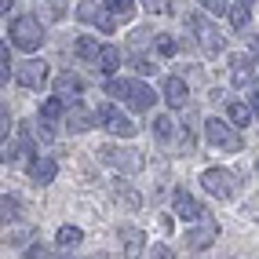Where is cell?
Instances as JSON below:
<instances>
[{
  "mask_svg": "<svg viewBox=\"0 0 259 259\" xmlns=\"http://www.w3.org/2000/svg\"><path fill=\"white\" fill-rule=\"evenodd\" d=\"M106 95H113V99H120V102H128V106L139 110V113L153 106V92L146 88L143 80H128V77H124V80H110V84H106Z\"/></svg>",
  "mask_w": 259,
  "mask_h": 259,
  "instance_id": "cell-1",
  "label": "cell"
},
{
  "mask_svg": "<svg viewBox=\"0 0 259 259\" xmlns=\"http://www.w3.org/2000/svg\"><path fill=\"white\" fill-rule=\"evenodd\" d=\"M8 37H11V44L19 51H37L44 44V26L37 22V15H19V19L11 22Z\"/></svg>",
  "mask_w": 259,
  "mask_h": 259,
  "instance_id": "cell-2",
  "label": "cell"
},
{
  "mask_svg": "<svg viewBox=\"0 0 259 259\" xmlns=\"http://www.w3.org/2000/svg\"><path fill=\"white\" fill-rule=\"evenodd\" d=\"M201 186L208 190V194L215 197V201H230V197H237V176L234 171H227V168H204L201 171Z\"/></svg>",
  "mask_w": 259,
  "mask_h": 259,
  "instance_id": "cell-3",
  "label": "cell"
},
{
  "mask_svg": "<svg viewBox=\"0 0 259 259\" xmlns=\"http://www.w3.org/2000/svg\"><path fill=\"white\" fill-rule=\"evenodd\" d=\"M99 161L110 164V168H117V171H128V176H135V171L143 168L139 150H132V146H102L99 150Z\"/></svg>",
  "mask_w": 259,
  "mask_h": 259,
  "instance_id": "cell-4",
  "label": "cell"
},
{
  "mask_svg": "<svg viewBox=\"0 0 259 259\" xmlns=\"http://www.w3.org/2000/svg\"><path fill=\"white\" fill-rule=\"evenodd\" d=\"M204 135H208V143H212V146L227 150V153H237V150H241V135L234 132V124H230V120L208 117V120H204Z\"/></svg>",
  "mask_w": 259,
  "mask_h": 259,
  "instance_id": "cell-5",
  "label": "cell"
},
{
  "mask_svg": "<svg viewBox=\"0 0 259 259\" xmlns=\"http://www.w3.org/2000/svg\"><path fill=\"white\" fill-rule=\"evenodd\" d=\"M95 117H99V124L106 128L110 135H117V139H132V135L139 132V124H132V120L120 113L117 106H110V102H102V106L95 110Z\"/></svg>",
  "mask_w": 259,
  "mask_h": 259,
  "instance_id": "cell-6",
  "label": "cell"
},
{
  "mask_svg": "<svg viewBox=\"0 0 259 259\" xmlns=\"http://www.w3.org/2000/svg\"><path fill=\"white\" fill-rule=\"evenodd\" d=\"M215 234H219V223L208 215V219H201V227H194V230H186V248H194V252H201V248H208L212 241H215Z\"/></svg>",
  "mask_w": 259,
  "mask_h": 259,
  "instance_id": "cell-7",
  "label": "cell"
},
{
  "mask_svg": "<svg viewBox=\"0 0 259 259\" xmlns=\"http://www.w3.org/2000/svg\"><path fill=\"white\" fill-rule=\"evenodd\" d=\"M171 208H176V215L186 219V223H194V219H208V215H204V204H201L197 197H190L186 190H176V194H171Z\"/></svg>",
  "mask_w": 259,
  "mask_h": 259,
  "instance_id": "cell-8",
  "label": "cell"
},
{
  "mask_svg": "<svg viewBox=\"0 0 259 259\" xmlns=\"http://www.w3.org/2000/svg\"><path fill=\"white\" fill-rule=\"evenodd\" d=\"M15 80H19L22 88H40V84L48 80V62H40V59L22 62L19 70H15Z\"/></svg>",
  "mask_w": 259,
  "mask_h": 259,
  "instance_id": "cell-9",
  "label": "cell"
},
{
  "mask_svg": "<svg viewBox=\"0 0 259 259\" xmlns=\"http://www.w3.org/2000/svg\"><path fill=\"white\" fill-rule=\"evenodd\" d=\"M77 19L84 22V26H95V29H102V33H113V15L106 11V8H95V4H80L77 8Z\"/></svg>",
  "mask_w": 259,
  "mask_h": 259,
  "instance_id": "cell-10",
  "label": "cell"
},
{
  "mask_svg": "<svg viewBox=\"0 0 259 259\" xmlns=\"http://www.w3.org/2000/svg\"><path fill=\"white\" fill-rule=\"evenodd\" d=\"M95 120H99L95 110H88L84 102H70V110H66V128L70 132H88Z\"/></svg>",
  "mask_w": 259,
  "mask_h": 259,
  "instance_id": "cell-11",
  "label": "cell"
},
{
  "mask_svg": "<svg viewBox=\"0 0 259 259\" xmlns=\"http://www.w3.org/2000/svg\"><path fill=\"white\" fill-rule=\"evenodd\" d=\"M190 26H194V33H197V44L208 51V55H219V51H223V37H219V33H215L208 22H204L201 15H197V19L190 22Z\"/></svg>",
  "mask_w": 259,
  "mask_h": 259,
  "instance_id": "cell-12",
  "label": "cell"
},
{
  "mask_svg": "<svg viewBox=\"0 0 259 259\" xmlns=\"http://www.w3.org/2000/svg\"><path fill=\"white\" fill-rule=\"evenodd\" d=\"M55 171H59L55 157H33V161H29V179L37 183V186H48V183H55Z\"/></svg>",
  "mask_w": 259,
  "mask_h": 259,
  "instance_id": "cell-13",
  "label": "cell"
},
{
  "mask_svg": "<svg viewBox=\"0 0 259 259\" xmlns=\"http://www.w3.org/2000/svg\"><path fill=\"white\" fill-rule=\"evenodd\" d=\"M186 99H190L186 80H183V77H168V80H164V102H168V106H176V110H183Z\"/></svg>",
  "mask_w": 259,
  "mask_h": 259,
  "instance_id": "cell-14",
  "label": "cell"
},
{
  "mask_svg": "<svg viewBox=\"0 0 259 259\" xmlns=\"http://www.w3.org/2000/svg\"><path fill=\"white\" fill-rule=\"evenodd\" d=\"M55 95L66 102V99H70V102H77V95H80V77L77 73H59L55 77Z\"/></svg>",
  "mask_w": 259,
  "mask_h": 259,
  "instance_id": "cell-15",
  "label": "cell"
},
{
  "mask_svg": "<svg viewBox=\"0 0 259 259\" xmlns=\"http://www.w3.org/2000/svg\"><path fill=\"white\" fill-rule=\"evenodd\" d=\"M99 73H106V77H113L117 70H120V48H113V44H106L102 48V55H99Z\"/></svg>",
  "mask_w": 259,
  "mask_h": 259,
  "instance_id": "cell-16",
  "label": "cell"
},
{
  "mask_svg": "<svg viewBox=\"0 0 259 259\" xmlns=\"http://www.w3.org/2000/svg\"><path fill=\"white\" fill-rule=\"evenodd\" d=\"M227 117H230L234 128H245V124H252V106H245L241 99H230L227 102Z\"/></svg>",
  "mask_w": 259,
  "mask_h": 259,
  "instance_id": "cell-17",
  "label": "cell"
},
{
  "mask_svg": "<svg viewBox=\"0 0 259 259\" xmlns=\"http://www.w3.org/2000/svg\"><path fill=\"white\" fill-rule=\"evenodd\" d=\"M120 241H128V245H124V252H128L132 259L146 248V234H143V230H135V227H124V230H120Z\"/></svg>",
  "mask_w": 259,
  "mask_h": 259,
  "instance_id": "cell-18",
  "label": "cell"
},
{
  "mask_svg": "<svg viewBox=\"0 0 259 259\" xmlns=\"http://www.w3.org/2000/svg\"><path fill=\"white\" fill-rule=\"evenodd\" d=\"M66 110H70V106H66V102L59 99V95H51L48 102H44V106H40V120H44V124H51V120H66Z\"/></svg>",
  "mask_w": 259,
  "mask_h": 259,
  "instance_id": "cell-19",
  "label": "cell"
},
{
  "mask_svg": "<svg viewBox=\"0 0 259 259\" xmlns=\"http://www.w3.org/2000/svg\"><path fill=\"white\" fill-rule=\"evenodd\" d=\"M230 77H234V84L241 88V84H252V77H255V70H252V59H234V70H230Z\"/></svg>",
  "mask_w": 259,
  "mask_h": 259,
  "instance_id": "cell-20",
  "label": "cell"
},
{
  "mask_svg": "<svg viewBox=\"0 0 259 259\" xmlns=\"http://www.w3.org/2000/svg\"><path fill=\"white\" fill-rule=\"evenodd\" d=\"M77 55H80L84 62H99L102 44H95V37H80V40H77Z\"/></svg>",
  "mask_w": 259,
  "mask_h": 259,
  "instance_id": "cell-21",
  "label": "cell"
},
{
  "mask_svg": "<svg viewBox=\"0 0 259 259\" xmlns=\"http://www.w3.org/2000/svg\"><path fill=\"white\" fill-rule=\"evenodd\" d=\"M80 227H59V234H55V241H59V248H77L80 245Z\"/></svg>",
  "mask_w": 259,
  "mask_h": 259,
  "instance_id": "cell-22",
  "label": "cell"
},
{
  "mask_svg": "<svg viewBox=\"0 0 259 259\" xmlns=\"http://www.w3.org/2000/svg\"><path fill=\"white\" fill-rule=\"evenodd\" d=\"M153 135H157V139H171V135H176V120L168 113H157L153 117Z\"/></svg>",
  "mask_w": 259,
  "mask_h": 259,
  "instance_id": "cell-23",
  "label": "cell"
},
{
  "mask_svg": "<svg viewBox=\"0 0 259 259\" xmlns=\"http://www.w3.org/2000/svg\"><path fill=\"white\" fill-rule=\"evenodd\" d=\"M248 19H252V4H230V22H234V29H245Z\"/></svg>",
  "mask_w": 259,
  "mask_h": 259,
  "instance_id": "cell-24",
  "label": "cell"
},
{
  "mask_svg": "<svg viewBox=\"0 0 259 259\" xmlns=\"http://www.w3.org/2000/svg\"><path fill=\"white\" fill-rule=\"evenodd\" d=\"M102 8H106L113 19H132V15H135V4H132V0H110V4H102Z\"/></svg>",
  "mask_w": 259,
  "mask_h": 259,
  "instance_id": "cell-25",
  "label": "cell"
},
{
  "mask_svg": "<svg viewBox=\"0 0 259 259\" xmlns=\"http://www.w3.org/2000/svg\"><path fill=\"white\" fill-rule=\"evenodd\" d=\"M176 51H179V40L171 37V33H161V37H157V55L171 59V55H176Z\"/></svg>",
  "mask_w": 259,
  "mask_h": 259,
  "instance_id": "cell-26",
  "label": "cell"
},
{
  "mask_svg": "<svg viewBox=\"0 0 259 259\" xmlns=\"http://www.w3.org/2000/svg\"><path fill=\"white\" fill-rule=\"evenodd\" d=\"M117 201L124 204V208H132V212H135V208L143 204V197L135 194V190H124V186H117Z\"/></svg>",
  "mask_w": 259,
  "mask_h": 259,
  "instance_id": "cell-27",
  "label": "cell"
},
{
  "mask_svg": "<svg viewBox=\"0 0 259 259\" xmlns=\"http://www.w3.org/2000/svg\"><path fill=\"white\" fill-rule=\"evenodd\" d=\"M29 143H33V135H29V128H22V150H29ZM15 157H19V146L4 143V161H15Z\"/></svg>",
  "mask_w": 259,
  "mask_h": 259,
  "instance_id": "cell-28",
  "label": "cell"
},
{
  "mask_svg": "<svg viewBox=\"0 0 259 259\" xmlns=\"http://www.w3.org/2000/svg\"><path fill=\"white\" fill-rule=\"evenodd\" d=\"M0 212H4V223H15V219H19V201L4 194V201H0Z\"/></svg>",
  "mask_w": 259,
  "mask_h": 259,
  "instance_id": "cell-29",
  "label": "cell"
},
{
  "mask_svg": "<svg viewBox=\"0 0 259 259\" xmlns=\"http://www.w3.org/2000/svg\"><path fill=\"white\" fill-rule=\"evenodd\" d=\"M201 8H204V15H230V4H223V0H208Z\"/></svg>",
  "mask_w": 259,
  "mask_h": 259,
  "instance_id": "cell-30",
  "label": "cell"
},
{
  "mask_svg": "<svg viewBox=\"0 0 259 259\" xmlns=\"http://www.w3.org/2000/svg\"><path fill=\"white\" fill-rule=\"evenodd\" d=\"M26 237H29V230H26V227L8 230V245H26Z\"/></svg>",
  "mask_w": 259,
  "mask_h": 259,
  "instance_id": "cell-31",
  "label": "cell"
},
{
  "mask_svg": "<svg viewBox=\"0 0 259 259\" xmlns=\"http://www.w3.org/2000/svg\"><path fill=\"white\" fill-rule=\"evenodd\" d=\"M26 259H48V248L44 245H29L26 248Z\"/></svg>",
  "mask_w": 259,
  "mask_h": 259,
  "instance_id": "cell-32",
  "label": "cell"
},
{
  "mask_svg": "<svg viewBox=\"0 0 259 259\" xmlns=\"http://www.w3.org/2000/svg\"><path fill=\"white\" fill-rule=\"evenodd\" d=\"M153 259H176V252L168 245H153Z\"/></svg>",
  "mask_w": 259,
  "mask_h": 259,
  "instance_id": "cell-33",
  "label": "cell"
},
{
  "mask_svg": "<svg viewBox=\"0 0 259 259\" xmlns=\"http://www.w3.org/2000/svg\"><path fill=\"white\" fill-rule=\"evenodd\" d=\"M0 66H4V80H8V66H11V51H8V44L0 48Z\"/></svg>",
  "mask_w": 259,
  "mask_h": 259,
  "instance_id": "cell-34",
  "label": "cell"
},
{
  "mask_svg": "<svg viewBox=\"0 0 259 259\" xmlns=\"http://www.w3.org/2000/svg\"><path fill=\"white\" fill-rule=\"evenodd\" d=\"M132 66H135V73H153V66H150V59H135Z\"/></svg>",
  "mask_w": 259,
  "mask_h": 259,
  "instance_id": "cell-35",
  "label": "cell"
},
{
  "mask_svg": "<svg viewBox=\"0 0 259 259\" xmlns=\"http://www.w3.org/2000/svg\"><path fill=\"white\" fill-rule=\"evenodd\" d=\"M252 113L259 117V95H252Z\"/></svg>",
  "mask_w": 259,
  "mask_h": 259,
  "instance_id": "cell-36",
  "label": "cell"
},
{
  "mask_svg": "<svg viewBox=\"0 0 259 259\" xmlns=\"http://www.w3.org/2000/svg\"><path fill=\"white\" fill-rule=\"evenodd\" d=\"M255 168H259V161H255Z\"/></svg>",
  "mask_w": 259,
  "mask_h": 259,
  "instance_id": "cell-37",
  "label": "cell"
}]
</instances>
